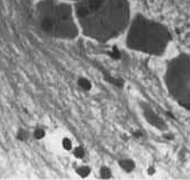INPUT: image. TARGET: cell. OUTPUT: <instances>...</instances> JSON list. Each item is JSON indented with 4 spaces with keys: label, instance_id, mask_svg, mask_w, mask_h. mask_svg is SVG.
Listing matches in <instances>:
<instances>
[{
    "label": "cell",
    "instance_id": "obj_1",
    "mask_svg": "<svg viewBox=\"0 0 190 180\" xmlns=\"http://www.w3.org/2000/svg\"><path fill=\"white\" fill-rule=\"evenodd\" d=\"M78 85H79V87H81V89H83V90H85V91L91 90V87H92L91 82L86 79H78Z\"/></svg>",
    "mask_w": 190,
    "mask_h": 180
},
{
    "label": "cell",
    "instance_id": "obj_5",
    "mask_svg": "<svg viewBox=\"0 0 190 180\" xmlns=\"http://www.w3.org/2000/svg\"><path fill=\"white\" fill-rule=\"evenodd\" d=\"M74 154H75V157H77V158H83L84 154H85V152H84V150H83L82 146H78V148H76V149L74 150Z\"/></svg>",
    "mask_w": 190,
    "mask_h": 180
},
{
    "label": "cell",
    "instance_id": "obj_6",
    "mask_svg": "<svg viewBox=\"0 0 190 180\" xmlns=\"http://www.w3.org/2000/svg\"><path fill=\"white\" fill-rule=\"evenodd\" d=\"M121 166H122L123 168L125 169V170H131L132 169V162L130 161V160H128V161H123V162H121Z\"/></svg>",
    "mask_w": 190,
    "mask_h": 180
},
{
    "label": "cell",
    "instance_id": "obj_7",
    "mask_svg": "<svg viewBox=\"0 0 190 180\" xmlns=\"http://www.w3.org/2000/svg\"><path fill=\"white\" fill-rule=\"evenodd\" d=\"M26 136H27L26 131H19V133H18V135H17V138H18L19 140H21V141H23V140L26 139Z\"/></svg>",
    "mask_w": 190,
    "mask_h": 180
},
{
    "label": "cell",
    "instance_id": "obj_8",
    "mask_svg": "<svg viewBox=\"0 0 190 180\" xmlns=\"http://www.w3.org/2000/svg\"><path fill=\"white\" fill-rule=\"evenodd\" d=\"M111 55H112L113 57H114V58H119V57H120V53H119V52L116 50V48H114V49L112 50Z\"/></svg>",
    "mask_w": 190,
    "mask_h": 180
},
{
    "label": "cell",
    "instance_id": "obj_4",
    "mask_svg": "<svg viewBox=\"0 0 190 180\" xmlns=\"http://www.w3.org/2000/svg\"><path fill=\"white\" fill-rule=\"evenodd\" d=\"M62 146H63V148H64L65 150H70V149H72V141H70L68 138H65V139H63V141H62Z\"/></svg>",
    "mask_w": 190,
    "mask_h": 180
},
{
    "label": "cell",
    "instance_id": "obj_3",
    "mask_svg": "<svg viewBox=\"0 0 190 180\" xmlns=\"http://www.w3.org/2000/svg\"><path fill=\"white\" fill-rule=\"evenodd\" d=\"M77 173L82 178H85L86 176H89V168H87V167H81V168L77 169Z\"/></svg>",
    "mask_w": 190,
    "mask_h": 180
},
{
    "label": "cell",
    "instance_id": "obj_2",
    "mask_svg": "<svg viewBox=\"0 0 190 180\" xmlns=\"http://www.w3.org/2000/svg\"><path fill=\"white\" fill-rule=\"evenodd\" d=\"M34 136L36 138V139H43L45 136V131L42 129V128H36L35 129V131H34Z\"/></svg>",
    "mask_w": 190,
    "mask_h": 180
}]
</instances>
